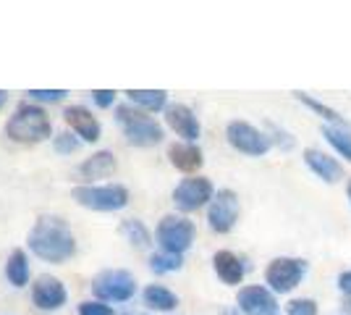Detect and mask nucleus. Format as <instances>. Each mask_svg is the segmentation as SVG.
<instances>
[{"instance_id": "1", "label": "nucleus", "mask_w": 351, "mask_h": 315, "mask_svg": "<svg viewBox=\"0 0 351 315\" xmlns=\"http://www.w3.org/2000/svg\"><path fill=\"white\" fill-rule=\"evenodd\" d=\"M27 242H29L32 253L47 263H63L76 253V240H73L71 229L66 226V221H60L56 215L37 218Z\"/></svg>"}, {"instance_id": "2", "label": "nucleus", "mask_w": 351, "mask_h": 315, "mask_svg": "<svg viewBox=\"0 0 351 315\" xmlns=\"http://www.w3.org/2000/svg\"><path fill=\"white\" fill-rule=\"evenodd\" d=\"M5 135L8 139H14L19 145H37L45 142L53 135V121L45 113L40 105H19L14 110V116L5 124Z\"/></svg>"}, {"instance_id": "3", "label": "nucleus", "mask_w": 351, "mask_h": 315, "mask_svg": "<svg viewBox=\"0 0 351 315\" xmlns=\"http://www.w3.org/2000/svg\"><path fill=\"white\" fill-rule=\"evenodd\" d=\"M116 119L123 129L126 139L136 145V148H152L162 142V126L155 119L145 116L142 110H136L132 105H118L116 108Z\"/></svg>"}, {"instance_id": "4", "label": "nucleus", "mask_w": 351, "mask_h": 315, "mask_svg": "<svg viewBox=\"0 0 351 315\" xmlns=\"http://www.w3.org/2000/svg\"><path fill=\"white\" fill-rule=\"evenodd\" d=\"M73 200L89 210H100V213H113L129 205V189L121 184H108V187H76Z\"/></svg>"}, {"instance_id": "5", "label": "nucleus", "mask_w": 351, "mask_h": 315, "mask_svg": "<svg viewBox=\"0 0 351 315\" xmlns=\"http://www.w3.org/2000/svg\"><path fill=\"white\" fill-rule=\"evenodd\" d=\"M158 242L162 253L184 255L194 242V224L184 215H165L158 224Z\"/></svg>"}, {"instance_id": "6", "label": "nucleus", "mask_w": 351, "mask_h": 315, "mask_svg": "<svg viewBox=\"0 0 351 315\" xmlns=\"http://www.w3.org/2000/svg\"><path fill=\"white\" fill-rule=\"evenodd\" d=\"M304 273H307L304 260H299V257H276L265 270V281L270 284L273 292L286 294V292H291V289L302 284Z\"/></svg>"}, {"instance_id": "7", "label": "nucleus", "mask_w": 351, "mask_h": 315, "mask_svg": "<svg viewBox=\"0 0 351 315\" xmlns=\"http://www.w3.org/2000/svg\"><path fill=\"white\" fill-rule=\"evenodd\" d=\"M95 294L103 302H129L136 292V281L129 270H103L95 281H92Z\"/></svg>"}, {"instance_id": "8", "label": "nucleus", "mask_w": 351, "mask_h": 315, "mask_svg": "<svg viewBox=\"0 0 351 315\" xmlns=\"http://www.w3.org/2000/svg\"><path fill=\"white\" fill-rule=\"evenodd\" d=\"M226 137H228L231 148L244 152V155H265L270 150V137L263 135L260 129H254L247 121H231L226 129Z\"/></svg>"}, {"instance_id": "9", "label": "nucleus", "mask_w": 351, "mask_h": 315, "mask_svg": "<svg viewBox=\"0 0 351 315\" xmlns=\"http://www.w3.org/2000/svg\"><path fill=\"white\" fill-rule=\"evenodd\" d=\"M207 221L210 229L218 234H228L234 224L239 221V197L234 189H220L218 195L213 197L210 210H207Z\"/></svg>"}, {"instance_id": "10", "label": "nucleus", "mask_w": 351, "mask_h": 315, "mask_svg": "<svg viewBox=\"0 0 351 315\" xmlns=\"http://www.w3.org/2000/svg\"><path fill=\"white\" fill-rule=\"evenodd\" d=\"M173 202L178 210L194 213L207 202H213V184H210V179H202V176L184 179L173 189Z\"/></svg>"}, {"instance_id": "11", "label": "nucleus", "mask_w": 351, "mask_h": 315, "mask_svg": "<svg viewBox=\"0 0 351 315\" xmlns=\"http://www.w3.org/2000/svg\"><path fill=\"white\" fill-rule=\"evenodd\" d=\"M239 307L244 315H280L276 297L265 286H244L239 289Z\"/></svg>"}, {"instance_id": "12", "label": "nucleus", "mask_w": 351, "mask_h": 315, "mask_svg": "<svg viewBox=\"0 0 351 315\" xmlns=\"http://www.w3.org/2000/svg\"><path fill=\"white\" fill-rule=\"evenodd\" d=\"M32 302L40 310H58L66 305V286L60 284V279L45 273L32 284Z\"/></svg>"}, {"instance_id": "13", "label": "nucleus", "mask_w": 351, "mask_h": 315, "mask_svg": "<svg viewBox=\"0 0 351 315\" xmlns=\"http://www.w3.org/2000/svg\"><path fill=\"white\" fill-rule=\"evenodd\" d=\"M63 121L71 126V132L79 139H84V142H97L100 137H103V126H100V121L92 116V110L84 108V105H71V108H66V113H63Z\"/></svg>"}, {"instance_id": "14", "label": "nucleus", "mask_w": 351, "mask_h": 315, "mask_svg": "<svg viewBox=\"0 0 351 315\" xmlns=\"http://www.w3.org/2000/svg\"><path fill=\"white\" fill-rule=\"evenodd\" d=\"M165 124L173 129L178 137H184V139H189V142H194L197 137H199V119L194 116V110H191L189 105H168L165 108Z\"/></svg>"}, {"instance_id": "15", "label": "nucleus", "mask_w": 351, "mask_h": 315, "mask_svg": "<svg viewBox=\"0 0 351 315\" xmlns=\"http://www.w3.org/2000/svg\"><path fill=\"white\" fill-rule=\"evenodd\" d=\"M168 158H171L173 168H178L181 174H194V171H199L202 163H205L202 150H199L197 145H184V142L171 145V148H168Z\"/></svg>"}, {"instance_id": "16", "label": "nucleus", "mask_w": 351, "mask_h": 315, "mask_svg": "<svg viewBox=\"0 0 351 315\" xmlns=\"http://www.w3.org/2000/svg\"><path fill=\"white\" fill-rule=\"evenodd\" d=\"M213 266H215V273H218V279L223 284L228 286L241 284V279H244V263L239 260V255L228 253V250H220L213 257Z\"/></svg>"}, {"instance_id": "17", "label": "nucleus", "mask_w": 351, "mask_h": 315, "mask_svg": "<svg viewBox=\"0 0 351 315\" xmlns=\"http://www.w3.org/2000/svg\"><path fill=\"white\" fill-rule=\"evenodd\" d=\"M304 161L307 165L320 176L322 181H328V184H336L338 179H343V168L338 161H333L330 155H325L320 150H307L304 152Z\"/></svg>"}, {"instance_id": "18", "label": "nucleus", "mask_w": 351, "mask_h": 315, "mask_svg": "<svg viewBox=\"0 0 351 315\" xmlns=\"http://www.w3.org/2000/svg\"><path fill=\"white\" fill-rule=\"evenodd\" d=\"M116 168H118L116 155L110 150H100V152H95L92 158H87L79 171H82L84 179H108V176L116 174Z\"/></svg>"}, {"instance_id": "19", "label": "nucleus", "mask_w": 351, "mask_h": 315, "mask_svg": "<svg viewBox=\"0 0 351 315\" xmlns=\"http://www.w3.org/2000/svg\"><path fill=\"white\" fill-rule=\"evenodd\" d=\"M145 302L152 310H160V313H171L178 307V297H176L171 289H165L160 284H149L145 289Z\"/></svg>"}, {"instance_id": "20", "label": "nucleus", "mask_w": 351, "mask_h": 315, "mask_svg": "<svg viewBox=\"0 0 351 315\" xmlns=\"http://www.w3.org/2000/svg\"><path fill=\"white\" fill-rule=\"evenodd\" d=\"M5 276L14 286H27L29 281V260H27V253L24 250H14L8 263H5Z\"/></svg>"}, {"instance_id": "21", "label": "nucleus", "mask_w": 351, "mask_h": 315, "mask_svg": "<svg viewBox=\"0 0 351 315\" xmlns=\"http://www.w3.org/2000/svg\"><path fill=\"white\" fill-rule=\"evenodd\" d=\"M322 135H325V139L351 163V129L349 126H346V124H341V126H322Z\"/></svg>"}, {"instance_id": "22", "label": "nucleus", "mask_w": 351, "mask_h": 315, "mask_svg": "<svg viewBox=\"0 0 351 315\" xmlns=\"http://www.w3.org/2000/svg\"><path fill=\"white\" fill-rule=\"evenodd\" d=\"M129 100L136 105H142L145 110H162L165 100H168V92L165 90H129Z\"/></svg>"}, {"instance_id": "23", "label": "nucleus", "mask_w": 351, "mask_h": 315, "mask_svg": "<svg viewBox=\"0 0 351 315\" xmlns=\"http://www.w3.org/2000/svg\"><path fill=\"white\" fill-rule=\"evenodd\" d=\"M121 234L132 242L134 247H147V244H149V231H147V226L142 224V221H136V218L123 221V224H121Z\"/></svg>"}, {"instance_id": "24", "label": "nucleus", "mask_w": 351, "mask_h": 315, "mask_svg": "<svg viewBox=\"0 0 351 315\" xmlns=\"http://www.w3.org/2000/svg\"><path fill=\"white\" fill-rule=\"evenodd\" d=\"M149 268L155 273H173L181 268V255H171V253H158L149 257Z\"/></svg>"}, {"instance_id": "25", "label": "nucleus", "mask_w": 351, "mask_h": 315, "mask_svg": "<svg viewBox=\"0 0 351 315\" xmlns=\"http://www.w3.org/2000/svg\"><path fill=\"white\" fill-rule=\"evenodd\" d=\"M296 95V100H302V103L307 105V108H312V110H317L322 119H328V121H338V124H343V119L338 116L333 108H328V105H322V103H317L315 97H309V95H304V92H293Z\"/></svg>"}, {"instance_id": "26", "label": "nucleus", "mask_w": 351, "mask_h": 315, "mask_svg": "<svg viewBox=\"0 0 351 315\" xmlns=\"http://www.w3.org/2000/svg\"><path fill=\"white\" fill-rule=\"evenodd\" d=\"M53 148H56V152H60V155H71V152H76L82 148V139L69 135V132H63V135H58L53 139Z\"/></svg>"}, {"instance_id": "27", "label": "nucleus", "mask_w": 351, "mask_h": 315, "mask_svg": "<svg viewBox=\"0 0 351 315\" xmlns=\"http://www.w3.org/2000/svg\"><path fill=\"white\" fill-rule=\"evenodd\" d=\"M27 95H29L32 100H40V103H58L69 92L66 90H29Z\"/></svg>"}, {"instance_id": "28", "label": "nucleus", "mask_w": 351, "mask_h": 315, "mask_svg": "<svg viewBox=\"0 0 351 315\" xmlns=\"http://www.w3.org/2000/svg\"><path fill=\"white\" fill-rule=\"evenodd\" d=\"M289 315H317L315 300H291L289 302Z\"/></svg>"}, {"instance_id": "29", "label": "nucleus", "mask_w": 351, "mask_h": 315, "mask_svg": "<svg viewBox=\"0 0 351 315\" xmlns=\"http://www.w3.org/2000/svg\"><path fill=\"white\" fill-rule=\"evenodd\" d=\"M79 315H116L113 307H108L103 302H82L79 305Z\"/></svg>"}, {"instance_id": "30", "label": "nucleus", "mask_w": 351, "mask_h": 315, "mask_svg": "<svg viewBox=\"0 0 351 315\" xmlns=\"http://www.w3.org/2000/svg\"><path fill=\"white\" fill-rule=\"evenodd\" d=\"M92 97H95V103L100 105V108H110V105L116 103V92L113 90H95Z\"/></svg>"}, {"instance_id": "31", "label": "nucleus", "mask_w": 351, "mask_h": 315, "mask_svg": "<svg viewBox=\"0 0 351 315\" xmlns=\"http://www.w3.org/2000/svg\"><path fill=\"white\" fill-rule=\"evenodd\" d=\"M338 286H341V292L351 297V270H343L341 276H338Z\"/></svg>"}, {"instance_id": "32", "label": "nucleus", "mask_w": 351, "mask_h": 315, "mask_svg": "<svg viewBox=\"0 0 351 315\" xmlns=\"http://www.w3.org/2000/svg\"><path fill=\"white\" fill-rule=\"evenodd\" d=\"M8 103V92L5 90H0V108H3V105Z\"/></svg>"}, {"instance_id": "33", "label": "nucleus", "mask_w": 351, "mask_h": 315, "mask_svg": "<svg viewBox=\"0 0 351 315\" xmlns=\"http://www.w3.org/2000/svg\"><path fill=\"white\" fill-rule=\"evenodd\" d=\"M343 307H346V310H351V297H346V300H343Z\"/></svg>"}, {"instance_id": "34", "label": "nucleus", "mask_w": 351, "mask_h": 315, "mask_svg": "<svg viewBox=\"0 0 351 315\" xmlns=\"http://www.w3.org/2000/svg\"><path fill=\"white\" fill-rule=\"evenodd\" d=\"M123 315H145V313H123Z\"/></svg>"}, {"instance_id": "35", "label": "nucleus", "mask_w": 351, "mask_h": 315, "mask_svg": "<svg viewBox=\"0 0 351 315\" xmlns=\"http://www.w3.org/2000/svg\"><path fill=\"white\" fill-rule=\"evenodd\" d=\"M349 200H351V179H349Z\"/></svg>"}]
</instances>
